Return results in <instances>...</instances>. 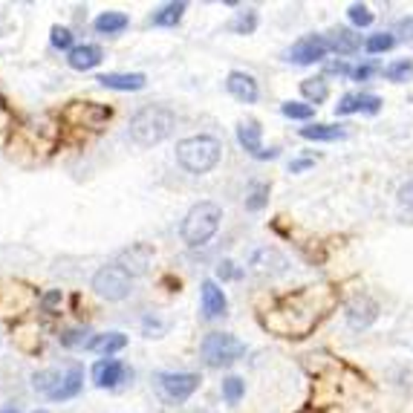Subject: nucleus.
Masks as SVG:
<instances>
[{"mask_svg":"<svg viewBox=\"0 0 413 413\" xmlns=\"http://www.w3.org/2000/svg\"><path fill=\"white\" fill-rule=\"evenodd\" d=\"M101 58H104L101 46H96V44H81V46H75V49L70 52L67 64H70L72 70H78V72H87V70L99 67V64H101Z\"/></svg>","mask_w":413,"mask_h":413,"instance_id":"20","label":"nucleus"},{"mask_svg":"<svg viewBox=\"0 0 413 413\" xmlns=\"http://www.w3.org/2000/svg\"><path fill=\"white\" fill-rule=\"evenodd\" d=\"M130 26V18L125 12H101L96 20H93V30L99 35H119Z\"/></svg>","mask_w":413,"mask_h":413,"instance_id":"21","label":"nucleus"},{"mask_svg":"<svg viewBox=\"0 0 413 413\" xmlns=\"http://www.w3.org/2000/svg\"><path fill=\"white\" fill-rule=\"evenodd\" d=\"M177 116L162 104H148L130 119V139L139 148H153L174 133Z\"/></svg>","mask_w":413,"mask_h":413,"instance_id":"2","label":"nucleus"},{"mask_svg":"<svg viewBox=\"0 0 413 413\" xmlns=\"http://www.w3.org/2000/svg\"><path fill=\"white\" fill-rule=\"evenodd\" d=\"M413 75V61L410 58H402V61H393L384 67V78L388 81H407Z\"/></svg>","mask_w":413,"mask_h":413,"instance_id":"29","label":"nucleus"},{"mask_svg":"<svg viewBox=\"0 0 413 413\" xmlns=\"http://www.w3.org/2000/svg\"><path fill=\"white\" fill-rule=\"evenodd\" d=\"M127 347V336H122V333H107V336H96L90 344H87V350H93V352H101V355H113V352H119V350H125Z\"/></svg>","mask_w":413,"mask_h":413,"instance_id":"24","label":"nucleus"},{"mask_svg":"<svg viewBox=\"0 0 413 413\" xmlns=\"http://www.w3.org/2000/svg\"><path fill=\"white\" fill-rule=\"evenodd\" d=\"M185 4L179 0V4H165L159 12H153V26H177L185 15Z\"/></svg>","mask_w":413,"mask_h":413,"instance_id":"25","label":"nucleus"},{"mask_svg":"<svg viewBox=\"0 0 413 413\" xmlns=\"http://www.w3.org/2000/svg\"><path fill=\"white\" fill-rule=\"evenodd\" d=\"M217 274H220V278H231V274H234V269H231V263L226 260V263H220V269H217Z\"/></svg>","mask_w":413,"mask_h":413,"instance_id":"40","label":"nucleus"},{"mask_svg":"<svg viewBox=\"0 0 413 413\" xmlns=\"http://www.w3.org/2000/svg\"><path fill=\"white\" fill-rule=\"evenodd\" d=\"M101 87L107 90H119V93H136L148 84V78L142 72H104L96 78Z\"/></svg>","mask_w":413,"mask_h":413,"instance_id":"16","label":"nucleus"},{"mask_svg":"<svg viewBox=\"0 0 413 413\" xmlns=\"http://www.w3.org/2000/svg\"><path fill=\"white\" fill-rule=\"evenodd\" d=\"M350 20H352L355 26H370V23H373V12H370V6H364V4H352V6H350Z\"/></svg>","mask_w":413,"mask_h":413,"instance_id":"34","label":"nucleus"},{"mask_svg":"<svg viewBox=\"0 0 413 413\" xmlns=\"http://www.w3.org/2000/svg\"><path fill=\"white\" fill-rule=\"evenodd\" d=\"M151 260H153V249H151V246L148 243H136V246H130V249H125L119 255L116 266H122L130 274V278H139V274L148 272Z\"/></svg>","mask_w":413,"mask_h":413,"instance_id":"13","label":"nucleus"},{"mask_svg":"<svg viewBox=\"0 0 413 413\" xmlns=\"http://www.w3.org/2000/svg\"><path fill=\"white\" fill-rule=\"evenodd\" d=\"M49 41H52L55 49H70V52L75 49V46H72V32L67 30V26H58V23H55L52 30H49Z\"/></svg>","mask_w":413,"mask_h":413,"instance_id":"31","label":"nucleus"},{"mask_svg":"<svg viewBox=\"0 0 413 413\" xmlns=\"http://www.w3.org/2000/svg\"><path fill=\"white\" fill-rule=\"evenodd\" d=\"M352 75L359 78V81H364V78H370V75H373V67H370V64H364V67H359V70H352Z\"/></svg>","mask_w":413,"mask_h":413,"instance_id":"39","label":"nucleus"},{"mask_svg":"<svg viewBox=\"0 0 413 413\" xmlns=\"http://www.w3.org/2000/svg\"><path fill=\"white\" fill-rule=\"evenodd\" d=\"M93 289L104 300H125L130 295V274L116 263L101 266L93 274Z\"/></svg>","mask_w":413,"mask_h":413,"instance_id":"8","label":"nucleus"},{"mask_svg":"<svg viewBox=\"0 0 413 413\" xmlns=\"http://www.w3.org/2000/svg\"><path fill=\"white\" fill-rule=\"evenodd\" d=\"M61 344L64 347H78V344H90L87 341V329H67L61 336Z\"/></svg>","mask_w":413,"mask_h":413,"instance_id":"36","label":"nucleus"},{"mask_svg":"<svg viewBox=\"0 0 413 413\" xmlns=\"http://www.w3.org/2000/svg\"><path fill=\"white\" fill-rule=\"evenodd\" d=\"M0 413H18L15 407H4V410H0Z\"/></svg>","mask_w":413,"mask_h":413,"instance_id":"42","label":"nucleus"},{"mask_svg":"<svg viewBox=\"0 0 413 413\" xmlns=\"http://www.w3.org/2000/svg\"><path fill=\"white\" fill-rule=\"evenodd\" d=\"M329 72H338V75H347V72H350V67H347L344 61H338V64H329Z\"/></svg>","mask_w":413,"mask_h":413,"instance_id":"41","label":"nucleus"},{"mask_svg":"<svg viewBox=\"0 0 413 413\" xmlns=\"http://www.w3.org/2000/svg\"><path fill=\"white\" fill-rule=\"evenodd\" d=\"M35 390L44 393L52 402H67L72 396H78L81 384H84V367L81 364H70L67 370H41L32 376Z\"/></svg>","mask_w":413,"mask_h":413,"instance_id":"5","label":"nucleus"},{"mask_svg":"<svg viewBox=\"0 0 413 413\" xmlns=\"http://www.w3.org/2000/svg\"><path fill=\"white\" fill-rule=\"evenodd\" d=\"M220 223H223V208H220L217 203L205 200V203H197L185 214L182 226H179V234H182V240L191 246V249H200V246H205L217 234Z\"/></svg>","mask_w":413,"mask_h":413,"instance_id":"3","label":"nucleus"},{"mask_svg":"<svg viewBox=\"0 0 413 413\" xmlns=\"http://www.w3.org/2000/svg\"><path fill=\"white\" fill-rule=\"evenodd\" d=\"M266 197H269V188H266V185H258V188L252 191V197L246 200V208H249V211H260V208L266 205Z\"/></svg>","mask_w":413,"mask_h":413,"instance_id":"35","label":"nucleus"},{"mask_svg":"<svg viewBox=\"0 0 413 413\" xmlns=\"http://www.w3.org/2000/svg\"><path fill=\"white\" fill-rule=\"evenodd\" d=\"M333 307V295L324 286H310L295 295H286L274 310L263 315V326L284 338H304L310 336L324 312Z\"/></svg>","mask_w":413,"mask_h":413,"instance_id":"1","label":"nucleus"},{"mask_svg":"<svg viewBox=\"0 0 413 413\" xmlns=\"http://www.w3.org/2000/svg\"><path fill=\"white\" fill-rule=\"evenodd\" d=\"M281 113H284L286 119H300V122H307V119L315 116V107H312V104H304V101H286V104H281Z\"/></svg>","mask_w":413,"mask_h":413,"instance_id":"28","label":"nucleus"},{"mask_svg":"<svg viewBox=\"0 0 413 413\" xmlns=\"http://www.w3.org/2000/svg\"><path fill=\"white\" fill-rule=\"evenodd\" d=\"M127 379V367L119 359H101L93 364V381L96 388H116Z\"/></svg>","mask_w":413,"mask_h":413,"instance_id":"15","label":"nucleus"},{"mask_svg":"<svg viewBox=\"0 0 413 413\" xmlns=\"http://www.w3.org/2000/svg\"><path fill=\"white\" fill-rule=\"evenodd\" d=\"M326 44H329V49L338 52V55H352L355 49L362 46V38L355 32H350V30H333V32H329V38H326Z\"/></svg>","mask_w":413,"mask_h":413,"instance_id":"22","label":"nucleus"},{"mask_svg":"<svg viewBox=\"0 0 413 413\" xmlns=\"http://www.w3.org/2000/svg\"><path fill=\"white\" fill-rule=\"evenodd\" d=\"M396 197H399V205H405L407 211H413V179L405 182V185L399 188V194H396Z\"/></svg>","mask_w":413,"mask_h":413,"instance_id":"37","label":"nucleus"},{"mask_svg":"<svg viewBox=\"0 0 413 413\" xmlns=\"http://www.w3.org/2000/svg\"><path fill=\"white\" fill-rule=\"evenodd\" d=\"M326 52H329L326 38H321V35H307V38H300V41L286 52V61H292V64H318V61L326 58Z\"/></svg>","mask_w":413,"mask_h":413,"instance_id":"11","label":"nucleus"},{"mask_svg":"<svg viewBox=\"0 0 413 413\" xmlns=\"http://www.w3.org/2000/svg\"><path fill=\"white\" fill-rule=\"evenodd\" d=\"M376 318H379V307L373 304L370 298H355V300H350V307H347V321H350L352 329H367Z\"/></svg>","mask_w":413,"mask_h":413,"instance_id":"19","label":"nucleus"},{"mask_svg":"<svg viewBox=\"0 0 413 413\" xmlns=\"http://www.w3.org/2000/svg\"><path fill=\"white\" fill-rule=\"evenodd\" d=\"M243 393H246V381H243V379L229 376V379L223 381V399H226L229 405H237V402L243 399Z\"/></svg>","mask_w":413,"mask_h":413,"instance_id":"30","label":"nucleus"},{"mask_svg":"<svg viewBox=\"0 0 413 413\" xmlns=\"http://www.w3.org/2000/svg\"><path fill=\"white\" fill-rule=\"evenodd\" d=\"M393 44H396V38H393L390 32H379V35H370V38L364 41V49L376 55V52H388Z\"/></svg>","mask_w":413,"mask_h":413,"instance_id":"32","label":"nucleus"},{"mask_svg":"<svg viewBox=\"0 0 413 413\" xmlns=\"http://www.w3.org/2000/svg\"><path fill=\"white\" fill-rule=\"evenodd\" d=\"M200 300H203V315H205V318H220V315H226V307H229L226 292L220 289L214 281H203V286H200Z\"/></svg>","mask_w":413,"mask_h":413,"instance_id":"18","label":"nucleus"},{"mask_svg":"<svg viewBox=\"0 0 413 413\" xmlns=\"http://www.w3.org/2000/svg\"><path fill=\"white\" fill-rule=\"evenodd\" d=\"M381 110V99L370 96V93H347L338 104H336V116H350V113H379Z\"/></svg>","mask_w":413,"mask_h":413,"instance_id":"14","label":"nucleus"},{"mask_svg":"<svg viewBox=\"0 0 413 413\" xmlns=\"http://www.w3.org/2000/svg\"><path fill=\"white\" fill-rule=\"evenodd\" d=\"M255 30H258V12L255 9H243L231 20V32H237V35H252Z\"/></svg>","mask_w":413,"mask_h":413,"instance_id":"27","label":"nucleus"},{"mask_svg":"<svg viewBox=\"0 0 413 413\" xmlns=\"http://www.w3.org/2000/svg\"><path fill=\"white\" fill-rule=\"evenodd\" d=\"M300 93H304L312 104H324L329 99V87H326V78H307L300 84Z\"/></svg>","mask_w":413,"mask_h":413,"instance_id":"26","label":"nucleus"},{"mask_svg":"<svg viewBox=\"0 0 413 413\" xmlns=\"http://www.w3.org/2000/svg\"><path fill=\"white\" fill-rule=\"evenodd\" d=\"M220 153H223V148H220L214 136H188V139H182L177 145L179 165L188 174H200V177L217 168Z\"/></svg>","mask_w":413,"mask_h":413,"instance_id":"4","label":"nucleus"},{"mask_svg":"<svg viewBox=\"0 0 413 413\" xmlns=\"http://www.w3.org/2000/svg\"><path fill=\"white\" fill-rule=\"evenodd\" d=\"M312 165H315V159H295V162H289V171L292 174H300V171L312 168Z\"/></svg>","mask_w":413,"mask_h":413,"instance_id":"38","label":"nucleus"},{"mask_svg":"<svg viewBox=\"0 0 413 413\" xmlns=\"http://www.w3.org/2000/svg\"><path fill=\"white\" fill-rule=\"evenodd\" d=\"M156 388L168 402H185L200 388V376L197 373H159Z\"/></svg>","mask_w":413,"mask_h":413,"instance_id":"10","label":"nucleus"},{"mask_svg":"<svg viewBox=\"0 0 413 413\" xmlns=\"http://www.w3.org/2000/svg\"><path fill=\"white\" fill-rule=\"evenodd\" d=\"M298 133L312 142H336V139H344L347 136V130L336 127V125H310V127H300Z\"/></svg>","mask_w":413,"mask_h":413,"instance_id":"23","label":"nucleus"},{"mask_svg":"<svg viewBox=\"0 0 413 413\" xmlns=\"http://www.w3.org/2000/svg\"><path fill=\"white\" fill-rule=\"evenodd\" d=\"M32 413H46V410H32Z\"/></svg>","mask_w":413,"mask_h":413,"instance_id":"43","label":"nucleus"},{"mask_svg":"<svg viewBox=\"0 0 413 413\" xmlns=\"http://www.w3.org/2000/svg\"><path fill=\"white\" fill-rule=\"evenodd\" d=\"M226 90H229L237 101H246V104H255V101H258V81H255L249 72H240V70L229 72Z\"/></svg>","mask_w":413,"mask_h":413,"instance_id":"17","label":"nucleus"},{"mask_svg":"<svg viewBox=\"0 0 413 413\" xmlns=\"http://www.w3.org/2000/svg\"><path fill=\"white\" fill-rule=\"evenodd\" d=\"M200 352L208 367H229L246 352V344L229 333H208L200 344Z\"/></svg>","mask_w":413,"mask_h":413,"instance_id":"7","label":"nucleus"},{"mask_svg":"<svg viewBox=\"0 0 413 413\" xmlns=\"http://www.w3.org/2000/svg\"><path fill=\"white\" fill-rule=\"evenodd\" d=\"M61 304H64V295H61V289H49L44 298H41V310L44 312H58L61 310Z\"/></svg>","mask_w":413,"mask_h":413,"instance_id":"33","label":"nucleus"},{"mask_svg":"<svg viewBox=\"0 0 413 413\" xmlns=\"http://www.w3.org/2000/svg\"><path fill=\"white\" fill-rule=\"evenodd\" d=\"M35 304V292L30 286H23L18 281H0V315L15 318L30 312Z\"/></svg>","mask_w":413,"mask_h":413,"instance_id":"9","label":"nucleus"},{"mask_svg":"<svg viewBox=\"0 0 413 413\" xmlns=\"http://www.w3.org/2000/svg\"><path fill=\"white\" fill-rule=\"evenodd\" d=\"M110 119H113V110L107 104H99V101H70L64 110H61V122L75 127V130H101Z\"/></svg>","mask_w":413,"mask_h":413,"instance_id":"6","label":"nucleus"},{"mask_svg":"<svg viewBox=\"0 0 413 413\" xmlns=\"http://www.w3.org/2000/svg\"><path fill=\"white\" fill-rule=\"evenodd\" d=\"M237 142L243 145L246 153H252L255 159H274V156H278V151H274V148L266 151L260 145V125L255 119H243L237 125Z\"/></svg>","mask_w":413,"mask_h":413,"instance_id":"12","label":"nucleus"}]
</instances>
